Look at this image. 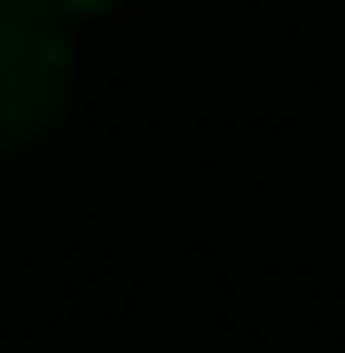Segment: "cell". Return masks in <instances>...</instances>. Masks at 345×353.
I'll list each match as a JSON object with an SVG mask.
<instances>
[{
  "instance_id": "6da1fadb",
  "label": "cell",
  "mask_w": 345,
  "mask_h": 353,
  "mask_svg": "<svg viewBox=\"0 0 345 353\" xmlns=\"http://www.w3.org/2000/svg\"><path fill=\"white\" fill-rule=\"evenodd\" d=\"M71 102V32L55 0H0V157L32 150Z\"/></svg>"
},
{
  "instance_id": "7a4b0ae2",
  "label": "cell",
  "mask_w": 345,
  "mask_h": 353,
  "mask_svg": "<svg viewBox=\"0 0 345 353\" xmlns=\"http://www.w3.org/2000/svg\"><path fill=\"white\" fill-rule=\"evenodd\" d=\"M55 8H103V0H55Z\"/></svg>"
}]
</instances>
